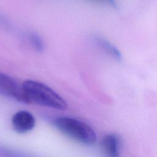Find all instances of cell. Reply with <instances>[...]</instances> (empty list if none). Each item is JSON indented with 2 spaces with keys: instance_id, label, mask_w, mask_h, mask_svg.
Instances as JSON below:
<instances>
[{
  "instance_id": "1",
  "label": "cell",
  "mask_w": 157,
  "mask_h": 157,
  "mask_svg": "<svg viewBox=\"0 0 157 157\" xmlns=\"http://www.w3.org/2000/svg\"><path fill=\"white\" fill-rule=\"evenodd\" d=\"M21 88L25 103H34L59 110H65L67 108L66 101L43 83L26 80L22 83Z\"/></svg>"
},
{
  "instance_id": "2",
  "label": "cell",
  "mask_w": 157,
  "mask_h": 157,
  "mask_svg": "<svg viewBox=\"0 0 157 157\" xmlns=\"http://www.w3.org/2000/svg\"><path fill=\"white\" fill-rule=\"evenodd\" d=\"M56 127L63 133L81 143L91 145L96 140L94 130L85 123L70 117H58L54 121Z\"/></svg>"
},
{
  "instance_id": "3",
  "label": "cell",
  "mask_w": 157,
  "mask_h": 157,
  "mask_svg": "<svg viewBox=\"0 0 157 157\" xmlns=\"http://www.w3.org/2000/svg\"><path fill=\"white\" fill-rule=\"evenodd\" d=\"M0 94L23 102L21 85H20L12 77L1 72H0Z\"/></svg>"
},
{
  "instance_id": "4",
  "label": "cell",
  "mask_w": 157,
  "mask_h": 157,
  "mask_svg": "<svg viewBox=\"0 0 157 157\" xmlns=\"http://www.w3.org/2000/svg\"><path fill=\"white\" fill-rule=\"evenodd\" d=\"M12 124L13 129L17 132L25 133L33 129L36 124V120L30 112L20 110L13 115Z\"/></svg>"
},
{
  "instance_id": "5",
  "label": "cell",
  "mask_w": 157,
  "mask_h": 157,
  "mask_svg": "<svg viewBox=\"0 0 157 157\" xmlns=\"http://www.w3.org/2000/svg\"><path fill=\"white\" fill-rule=\"evenodd\" d=\"M102 144L107 157H119V140L116 135H106L103 138Z\"/></svg>"
},
{
  "instance_id": "6",
  "label": "cell",
  "mask_w": 157,
  "mask_h": 157,
  "mask_svg": "<svg viewBox=\"0 0 157 157\" xmlns=\"http://www.w3.org/2000/svg\"><path fill=\"white\" fill-rule=\"evenodd\" d=\"M94 40L98 46L112 58L117 61L121 59L122 55L120 51L110 42L99 36H96Z\"/></svg>"
},
{
  "instance_id": "7",
  "label": "cell",
  "mask_w": 157,
  "mask_h": 157,
  "mask_svg": "<svg viewBox=\"0 0 157 157\" xmlns=\"http://www.w3.org/2000/svg\"><path fill=\"white\" fill-rule=\"evenodd\" d=\"M29 40L33 47L37 52H41L44 49V42L39 36L36 33H31L29 35Z\"/></svg>"
},
{
  "instance_id": "8",
  "label": "cell",
  "mask_w": 157,
  "mask_h": 157,
  "mask_svg": "<svg viewBox=\"0 0 157 157\" xmlns=\"http://www.w3.org/2000/svg\"><path fill=\"white\" fill-rule=\"evenodd\" d=\"M99 1H101L104 3H106L107 4L110 6L111 7H117V3L115 0H99Z\"/></svg>"
}]
</instances>
